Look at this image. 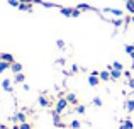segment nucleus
<instances>
[{
    "mask_svg": "<svg viewBox=\"0 0 134 129\" xmlns=\"http://www.w3.org/2000/svg\"><path fill=\"white\" fill-rule=\"evenodd\" d=\"M66 107H68V100H66V97H59L58 100H56V105H54V112L61 114L66 110Z\"/></svg>",
    "mask_w": 134,
    "mask_h": 129,
    "instance_id": "nucleus-1",
    "label": "nucleus"
},
{
    "mask_svg": "<svg viewBox=\"0 0 134 129\" xmlns=\"http://www.w3.org/2000/svg\"><path fill=\"white\" fill-rule=\"evenodd\" d=\"M53 122H54L56 127H66V124L61 122V114L54 112V110H53Z\"/></svg>",
    "mask_w": 134,
    "mask_h": 129,
    "instance_id": "nucleus-2",
    "label": "nucleus"
},
{
    "mask_svg": "<svg viewBox=\"0 0 134 129\" xmlns=\"http://www.w3.org/2000/svg\"><path fill=\"white\" fill-rule=\"evenodd\" d=\"M12 121H14V122H20V124H22V122H27V117H26L24 112H17L15 116L12 117Z\"/></svg>",
    "mask_w": 134,
    "mask_h": 129,
    "instance_id": "nucleus-3",
    "label": "nucleus"
},
{
    "mask_svg": "<svg viewBox=\"0 0 134 129\" xmlns=\"http://www.w3.org/2000/svg\"><path fill=\"white\" fill-rule=\"evenodd\" d=\"M2 88L5 90V92H10V93H12V92H14V88H12V82H10L9 78L2 80Z\"/></svg>",
    "mask_w": 134,
    "mask_h": 129,
    "instance_id": "nucleus-4",
    "label": "nucleus"
},
{
    "mask_svg": "<svg viewBox=\"0 0 134 129\" xmlns=\"http://www.w3.org/2000/svg\"><path fill=\"white\" fill-rule=\"evenodd\" d=\"M98 83H100L98 75H92V73H90V76H88V85H90V87H97Z\"/></svg>",
    "mask_w": 134,
    "mask_h": 129,
    "instance_id": "nucleus-5",
    "label": "nucleus"
},
{
    "mask_svg": "<svg viewBox=\"0 0 134 129\" xmlns=\"http://www.w3.org/2000/svg\"><path fill=\"white\" fill-rule=\"evenodd\" d=\"M98 78H100V82H109V80H110V71H109V70L100 71L98 73Z\"/></svg>",
    "mask_w": 134,
    "mask_h": 129,
    "instance_id": "nucleus-6",
    "label": "nucleus"
},
{
    "mask_svg": "<svg viewBox=\"0 0 134 129\" xmlns=\"http://www.w3.org/2000/svg\"><path fill=\"white\" fill-rule=\"evenodd\" d=\"M132 127H134V124H132V121H131V119L122 121L121 126H119V129H132Z\"/></svg>",
    "mask_w": 134,
    "mask_h": 129,
    "instance_id": "nucleus-7",
    "label": "nucleus"
},
{
    "mask_svg": "<svg viewBox=\"0 0 134 129\" xmlns=\"http://www.w3.org/2000/svg\"><path fill=\"white\" fill-rule=\"evenodd\" d=\"M66 100H68V104H71V105H78V99H76L75 93H68V95H66Z\"/></svg>",
    "mask_w": 134,
    "mask_h": 129,
    "instance_id": "nucleus-8",
    "label": "nucleus"
},
{
    "mask_svg": "<svg viewBox=\"0 0 134 129\" xmlns=\"http://www.w3.org/2000/svg\"><path fill=\"white\" fill-rule=\"evenodd\" d=\"M10 70H12L14 73H22V65L17 63V61H14V63L10 65Z\"/></svg>",
    "mask_w": 134,
    "mask_h": 129,
    "instance_id": "nucleus-9",
    "label": "nucleus"
},
{
    "mask_svg": "<svg viewBox=\"0 0 134 129\" xmlns=\"http://www.w3.org/2000/svg\"><path fill=\"white\" fill-rule=\"evenodd\" d=\"M2 61H7V63L12 65V63H14V54H10V53H2Z\"/></svg>",
    "mask_w": 134,
    "mask_h": 129,
    "instance_id": "nucleus-10",
    "label": "nucleus"
},
{
    "mask_svg": "<svg viewBox=\"0 0 134 129\" xmlns=\"http://www.w3.org/2000/svg\"><path fill=\"white\" fill-rule=\"evenodd\" d=\"M124 105H126V109H127V112H134V99L126 100V102H124Z\"/></svg>",
    "mask_w": 134,
    "mask_h": 129,
    "instance_id": "nucleus-11",
    "label": "nucleus"
},
{
    "mask_svg": "<svg viewBox=\"0 0 134 129\" xmlns=\"http://www.w3.org/2000/svg\"><path fill=\"white\" fill-rule=\"evenodd\" d=\"M59 12H61L65 17H71V12H73V9H70V7H59Z\"/></svg>",
    "mask_w": 134,
    "mask_h": 129,
    "instance_id": "nucleus-12",
    "label": "nucleus"
},
{
    "mask_svg": "<svg viewBox=\"0 0 134 129\" xmlns=\"http://www.w3.org/2000/svg\"><path fill=\"white\" fill-rule=\"evenodd\" d=\"M24 80H26V75H24V73H15L14 83H24Z\"/></svg>",
    "mask_w": 134,
    "mask_h": 129,
    "instance_id": "nucleus-13",
    "label": "nucleus"
},
{
    "mask_svg": "<svg viewBox=\"0 0 134 129\" xmlns=\"http://www.w3.org/2000/svg\"><path fill=\"white\" fill-rule=\"evenodd\" d=\"M121 76H122V71H119V70H114V68L110 70V78H112V80H119Z\"/></svg>",
    "mask_w": 134,
    "mask_h": 129,
    "instance_id": "nucleus-14",
    "label": "nucleus"
},
{
    "mask_svg": "<svg viewBox=\"0 0 134 129\" xmlns=\"http://www.w3.org/2000/svg\"><path fill=\"white\" fill-rule=\"evenodd\" d=\"M37 102H39V105H41V107H49V105H51V102H49V100L46 99L44 95H41V97H39V100H37Z\"/></svg>",
    "mask_w": 134,
    "mask_h": 129,
    "instance_id": "nucleus-15",
    "label": "nucleus"
},
{
    "mask_svg": "<svg viewBox=\"0 0 134 129\" xmlns=\"http://www.w3.org/2000/svg\"><path fill=\"white\" fill-rule=\"evenodd\" d=\"M19 9L22 10V12H31V10H32V5H31V3H22V2H20Z\"/></svg>",
    "mask_w": 134,
    "mask_h": 129,
    "instance_id": "nucleus-16",
    "label": "nucleus"
},
{
    "mask_svg": "<svg viewBox=\"0 0 134 129\" xmlns=\"http://www.w3.org/2000/svg\"><path fill=\"white\" fill-rule=\"evenodd\" d=\"M104 12H107V14H114V15H117V17H121V15H122V10H117V9H104Z\"/></svg>",
    "mask_w": 134,
    "mask_h": 129,
    "instance_id": "nucleus-17",
    "label": "nucleus"
},
{
    "mask_svg": "<svg viewBox=\"0 0 134 129\" xmlns=\"http://www.w3.org/2000/svg\"><path fill=\"white\" fill-rule=\"evenodd\" d=\"M76 9H78V10H95L93 7L87 5V3H78V5H76Z\"/></svg>",
    "mask_w": 134,
    "mask_h": 129,
    "instance_id": "nucleus-18",
    "label": "nucleus"
},
{
    "mask_svg": "<svg viewBox=\"0 0 134 129\" xmlns=\"http://www.w3.org/2000/svg\"><path fill=\"white\" fill-rule=\"evenodd\" d=\"M126 9L131 14H134V0H127V2H126Z\"/></svg>",
    "mask_w": 134,
    "mask_h": 129,
    "instance_id": "nucleus-19",
    "label": "nucleus"
},
{
    "mask_svg": "<svg viewBox=\"0 0 134 129\" xmlns=\"http://www.w3.org/2000/svg\"><path fill=\"white\" fill-rule=\"evenodd\" d=\"M10 68V63H7V61H0V73H3L5 70Z\"/></svg>",
    "mask_w": 134,
    "mask_h": 129,
    "instance_id": "nucleus-20",
    "label": "nucleus"
},
{
    "mask_svg": "<svg viewBox=\"0 0 134 129\" xmlns=\"http://www.w3.org/2000/svg\"><path fill=\"white\" fill-rule=\"evenodd\" d=\"M70 127H71V129H80V127H82V122H80V121H71V122H70Z\"/></svg>",
    "mask_w": 134,
    "mask_h": 129,
    "instance_id": "nucleus-21",
    "label": "nucleus"
},
{
    "mask_svg": "<svg viewBox=\"0 0 134 129\" xmlns=\"http://www.w3.org/2000/svg\"><path fill=\"white\" fill-rule=\"evenodd\" d=\"M85 109H87V107L85 105H80V104H78V105H75V112L76 114H85Z\"/></svg>",
    "mask_w": 134,
    "mask_h": 129,
    "instance_id": "nucleus-22",
    "label": "nucleus"
},
{
    "mask_svg": "<svg viewBox=\"0 0 134 129\" xmlns=\"http://www.w3.org/2000/svg\"><path fill=\"white\" fill-rule=\"evenodd\" d=\"M112 66H114V70H119V71H124V65L119 63V61H114L112 63Z\"/></svg>",
    "mask_w": 134,
    "mask_h": 129,
    "instance_id": "nucleus-23",
    "label": "nucleus"
},
{
    "mask_svg": "<svg viewBox=\"0 0 134 129\" xmlns=\"http://www.w3.org/2000/svg\"><path fill=\"white\" fill-rule=\"evenodd\" d=\"M124 49H126V53H127V54L134 53V44H126V48H124Z\"/></svg>",
    "mask_w": 134,
    "mask_h": 129,
    "instance_id": "nucleus-24",
    "label": "nucleus"
},
{
    "mask_svg": "<svg viewBox=\"0 0 134 129\" xmlns=\"http://www.w3.org/2000/svg\"><path fill=\"white\" fill-rule=\"evenodd\" d=\"M19 129H32V126H31V122H22L19 126Z\"/></svg>",
    "mask_w": 134,
    "mask_h": 129,
    "instance_id": "nucleus-25",
    "label": "nucleus"
},
{
    "mask_svg": "<svg viewBox=\"0 0 134 129\" xmlns=\"http://www.w3.org/2000/svg\"><path fill=\"white\" fill-rule=\"evenodd\" d=\"M56 46H58L59 49H65V41H63V39H58V41H56Z\"/></svg>",
    "mask_w": 134,
    "mask_h": 129,
    "instance_id": "nucleus-26",
    "label": "nucleus"
},
{
    "mask_svg": "<svg viewBox=\"0 0 134 129\" xmlns=\"http://www.w3.org/2000/svg\"><path fill=\"white\" fill-rule=\"evenodd\" d=\"M9 5H12V7H17V9H19L20 2H19V0H9Z\"/></svg>",
    "mask_w": 134,
    "mask_h": 129,
    "instance_id": "nucleus-27",
    "label": "nucleus"
},
{
    "mask_svg": "<svg viewBox=\"0 0 134 129\" xmlns=\"http://www.w3.org/2000/svg\"><path fill=\"white\" fill-rule=\"evenodd\" d=\"M82 15V10H78V9H73V12H71V17H80Z\"/></svg>",
    "mask_w": 134,
    "mask_h": 129,
    "instance_id": "nucleus-28",
    "label": "nucleus"
},
{
    "mask_svg": "<svg viewBox=\"0 0 134 129\" xmlns=\"http://www.w3.org/2000/svg\"><path fill=\"white\" fill-rule=\"evenodd\" d=\"M93 104L97 107H102V99H100V97H95V99H93Z\"/></svg>",
    "mask_w": 134,
    "mask_h": 129,
    "instance_id": "nucleus-29",
    "label": "nucleus"
},
{
    "mask_svg": "<svg viewBox=\"0 0 134 129\" xmlns=\"http://www.w3.org/2000/svg\"><path fill=\"white\" fill-rule=\"evenodd\" d=\"M112 22H114V26H122V19H115V20H112Z\"/></svg>",
    "mask_w": 134,
    "mask_h": 129,
    "instance_id": "nucleus-30",
    "label": "nucleus"
},
{
    "mask_svg": "<svg viewBox=\"0 0 134 129\" xmlns=\"http://www.w3.org/2000/svg\"><path fill=\"white\" fill-rule=\"evenodd\" d=\"M127 85H129V87H131V88L134 90V80H132V78H129V82H127Z\"/></svg>",
    "mask_w": 134,
    "mask_h": 129,
    "instance_id": "nucleus-31",
    "label": "nucleus"
},
{
    "mask_svg": "<svg viewBox=\"0 0 134 129\" xmlns=\"http://www.w3.org/2000/svg\"><path fill=\"white\" fill-rule=\"evenodd\" d=\"M19 2H22V3H34V0H19Z\"/></svg>",
    "mask_w": 134,
    "mask_h": 129,
    "instance_id": "nucleus-32",
    "label": "nucleus"
},
{
    "mask_svg": "<svg viewBox=\"0 0 134 129\" xmlns=\"http://www.w3.org/2000/svg\"><path fill=\"white\" fill-rule=\"evenodd\" d=\"M22 88L26 90V92H29V85H27V83H24V85H22Z\"/></svg>",
    "mask_w": 134,
    "mask_h": 129,
    "instance_id": "nucleus-33",
    "label": "nucleus"
},
{
    "mask_svg": "<svg viewBox=\"0 0 134 129\" xmlns=\"http://www.w3.org/2000/svg\"><path fill=\"white\" fill-rule=\"evenodd\" d=\"M131 58H132V61H134V53H131Z\"/></svg>",
    "mask_w": 134,
    "mask_h": 129,
    "instance_id": "nucleus-34",
    "label": "nucleus"
},
{
    "mask_svg": "<svg viewBox=\"0 0 134 129\" xmlns=\"http://www.w3.org/2000/svg\"><path fill=\"white\" fill-rule=\"evenodd\" d=\"M3 127H5V126H2V124H0V129H3Z\"/></svg>",
    "mask_w": 134,
    "mask_h": 129,
    "instance_id": "nucleus-35",
    "label": "nucleus"
},
{
    "mask_svg": "<svg viewBox=\"0 0 134 129\" xmlns=\"http://www.w3.org/2000/svg\"><path fill=\"white\" fill-rule=\"evenodd\" d=\"M132 99H134V90H132Z\"/></svg>",
    "mask_w": 134,
    "mask_h": 129,
    "instance_id": "nucleus-36",
    "label": "nucleus"
},
{
    "mask_svg": "<svg viewBox=\"0 0 134 129\" xmlns=\"http://www.w3.org/2000/svg\"><path fill=\"white\" fill-rule=\"evenodd\" d=\"M131 20H132V24H134V17H132V19H131Z\"/></svg>",
    "mask_w": 134,
    "mask_h": 129,
    "instance_id": "nucleus-37",
    "label": "nucleus"
},
{
    "mask_svg": "<svg viewBox=\"0 0 134 129\" xmlns=\"http://www.w3.org/2000/svg\"><path fill=\"white\" fill-rule=\"evenodd\" d=\"M0 61H2V54H0Z\"/></svg>",
    "mask_w": 134,
    "mask_h": 129,
    "instance_id": "nucleus-38",
    "label": "nucleus"
},
{
    "mask_svg": "<svg viewBox=\"0 0 134 129\" xmlns=\"http://www.w3.org/2000/svg\"><path fill=\"white\" fill-rule=\"evenodd\" d=\"M124 2H127V0H124Z\"/></svg>",
    "mask_w": 134,
    "mask_h": 129,
    "instance_id": "nucleus-39",
    "label": "nucleus"
}]
</instances>
